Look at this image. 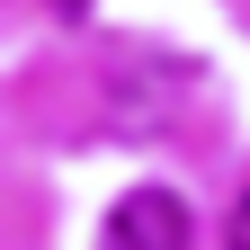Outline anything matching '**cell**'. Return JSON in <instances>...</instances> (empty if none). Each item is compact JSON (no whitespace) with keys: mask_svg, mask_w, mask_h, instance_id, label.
Listing matches in <instances>:
<instances>
[{"mask_svg":"<svg viewBox=\"0 0 250 250\" xmlns=\"http://www.w3.org/2000/svg\"><path fill=\"white\" fill-rule=\"evenodd\" d=\"M232 250H250V197L232 206Z\"/></svg>","mask_w":250,"mask_h":250,"instance_id":"2","label":"cell"},{"mask_svg":"<svg viewBox=\"0 0 250 250\" xmlns=\"http://www.w3.org/2000/svg\"><path fill=\"white\" fill-rule=\"evenodd\" d=\"M188 206L170 188H125L116 214H107V250H188Z\"/></svg>","mask_w":250,"mask_h":250,"instance_id":"1","label":"cell"}]
</instances>
